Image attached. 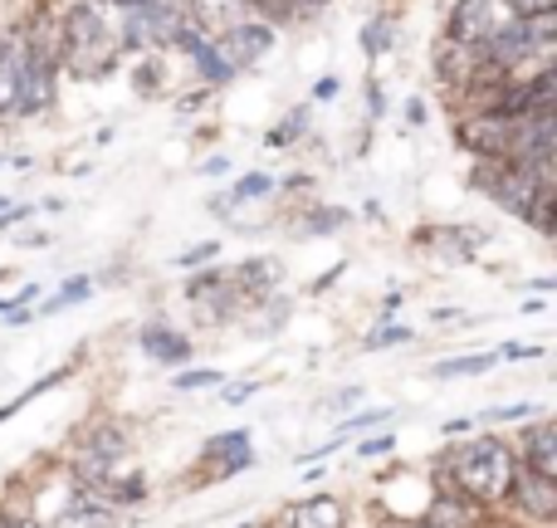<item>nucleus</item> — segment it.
<instances>
[{"instance_id":"nucleus-34","label":"nucleus","mask_w":557,"mask_h":528,"mask_svg":"<svg viewBox=\"0 0 557 528\" xmlns=\"http://www.w3.org/2000/svg\"><path fill=\"white\" fill-rule=\"evenodd\" d=\"M327 406H333V412H352V406H362V386H343Z\"/></svg>"},{"instance_id":"nucleus-31","label":"nucleus","mask_w":557,"mask_h":528,"mask_svg":"<svg viewBox=\"0 0 557 528\" xmlns=\"http://www.w3.org/2000/svg\"><path fill=\"white\" fill-rule=\"evenodd\" d=\"M39 216V206H0V231H15V225H25V221H35Z\"/></svg>"},{"instance_id":"nucleus-40","label":"nucleus","mask_w":557,"mask_h":528,"mask_svg":"<svg viewBox=\"0 0 557 528\" xmlns=\"http://www.w3.org/2000/svg\"><path fill=\"white\" fill-rule=\"evenodd\" d=\"M5 528H49V524L35 519V514H5Z\"/></svg>"},{"instance_id":"nucleus-14","label":"nucleus","mask_w":557,"mask_h":528,"mask_svg":"<svg viewBox=\"0 0 557 528\" xmlns=\"http://www.w3.org/2000/svg\"><path fill=\"white\" fill-rule=\"evenodd\" d=\"M186 59H191L196 74H201V88H225V84H235V74H240V69L231 64V54L221 49V39H201Z\"/></svg>"},{"instance_id":"nucleus-10","label":"nucleus","mask_w":557,"mask_h":528,"mask_svg":"<svg viewBox=\"0 0 557 528\" xmlns=\"http://www.w3.org/2000/svg\"><path fill=\"white\" fill-rule=\"evenodd\" d=\"M201 461H221V465H215V480H231V475L250 470V465H255L250 431H225V435H211V441L201 445Z\"/></svg>"},{"instance_id":"nucleus-43","label":"nucleus","mask_w":557,"mask_h":528,"mask_svg":"<svg viewBox=\"0 0 557 528\" xmlns=\"http://www.w3.org/2000/svg\"><path fill=\"white\" fill-rule=\"evenodd\" d=\"M529 288H533V294H553L557 279H529Z\"/></svg>"},{"instance_id":"nucleus-21","label":"nucleus","mask_w":557,"mask_h":528,"mask_svg":"<svg viewBox=\"0 0 557 528\" xmlns=\"http://www.w3.org/2000/svg\"><path fill=\"white\" fill-rule=\"evenodd\" d=\"M250 5V15L255 20H264V25H274V29H288V25H298V5L294 0H245Z\"/></svg>"},{"instance_id":"nucleus-1","label":"nucleus","mask_w":557,"mask_h":528,"mask_svg":"<svg viewBox=\"0 0 557 528\" xmlns=\"http://www.w3.org/2000/svg\"><path fill=\"white\" fill-rule=\"evenodd\" d=\"M54 54H59V69H69L74 78L103 84L117 69L123 49H117V29L108 25L103 10H98L94 0H74L54 29Z\"/></svg>"},{"instance_id":"nucleus-3","label":"nucleus","mask_w":557,"mask_h":528,"mask_svg":"<svg viewBox=\"0 0 557 528\" xmlns=\"http://www.w3.org/2000/svg\"><path fill=\"white\" fill-rule=\"evenodd\" d=\"M513 20H519V10L509 0H455L450 20H445V39L450 45H490Z\"/></svg>"},{"instance_id":"nucleus-19","label":"nucleus","mask_w":557,"mask_h":528,"mask_svg":"<svg viewBox=\"0 0 557 528\" xmlns=\"http://www.w3.org/2000/svg\"><path fill=\"white\" fill-rule=\"evenodd\" d=\"M392 39H396L392 15H372V20H362V35H357V45H362V54H367V59H382L386 49H392Z\"/></svg>"},{"instance_id":"nucleus-29","label":"nucleus","mask_w":557,"mask_h":528,"mask_svg":"<svg viewBox=\"0 0 557 528\" xmlns=\"http://www.w3.org/2000/svg\"><path fill=\"white\" fill-rule=\"evenodd\" d=\"M533 416H539V406L519 402V406H490L480 421H533Z\"/></svg>"},{"instance_id":"nucleus-32","label":"nucleus","mask_w":557,"mask_h":528,"mask_svg":"<svg viewBox=\"0 0 557 528\" xmlns=\"http://www.w3.org/2000/svg\"><path fill=\"white\" fill-rule=\"evenodd\" d=\"M337 94H343V78H337V74H323L313 88H308V98H313V103H333Z\"/></svg>"},{"instance_id":"nucleus-39","label":"nucleus","mask_w":557,"mask_h":528,"mask_svg":"<svg viewBox=\"0 0 557 528\" xmlns=\"http://www.w3.org/2000/svg\"><path fill=\"white\" fill-rule=\"evenodd\" d=\"M367 108H372V118H382V113H386V98H382V84H376V78L367 84Z\"/></svg>"},{"instance_id":"nucleus-23","label":"nucleus","mask_w":557,"mask_h":528,"mask_svg":"<svg viewBox=\"0 0 557 528\" xmlns=\"http://www.w3.org/2000/svg\"><path fill=\"white\" fill-rule=\"evenodd\" d=\"M264 196H274V176H264V172H245L240 182L231 186V201L240 206V201H264Z\"/></svg>"},{"instance_id":"nucleus-25","label":"nucleus","mask_w":557,"mask_h":528,"mask_svg":"<svg viewBox=\"0 0 557 528\" xmlns=\"http://www.w3.org/2000/svg\"><path fill=\"white\" fill-rule=\"evenodd\" d=\"M172 386L176 392H206V386H225V372H215V367H191V372H176Z\"/></svg>"},{"instance_id":"nucleus-24","label":"nucleus","mask_w":557,"mask_h":528,"mask_svg":"<svg viewBox=\"0 0 557 528\" xmlns=\"http://www.w3.org/2000/svg\"><path fill=\"white\" fill-rule=\"evenodd\" d=\"M396 343H411V328H406V323H392V318H382V328H372V333L362 337L367 353H382V347H396Z\"/></svg>"},{"instance_id":"nucleus-15","label":"nucleus","mask_w":557,"mask_h":528,"mask_svg":"<svg viewBox=\"0 0 557 528\" xmlns=\"http://www.w3.org/2000/svg\"><path fill=\"white\" fill-rule=\"evenodd\" d=\"M425 524H435V528H480V504L465 500V494H455V490H445V494H435Z\"/></svg>"},{"instance_id":"nucleus-6","label":"nucleus","mask_w":557,"mask_h":528,"mask_svg":"<svg viewBox=\"0 0 557 528\" xmlns=\"http://www.w3.org/2000/svg\"><path fill=\"white\" fill-rule=\"evenodd\" d=\"M509 500L519 504V514L533 524L557 519V480H548V475H533L519 465V470H513V484H509Z\"/></svg>"},{"instance_id":"nucleus-36","label":"nucleus","mask_w":557,"mask_h":528,"mask_svg":"<svg viewBox=\"0 0 557 528\" xmlns=\"http://www.w3.org/2000/svg\"><path fill=\"white\" fill-rule=\"evenodd\" d=\"M343 274H347V260H337L327 274H318L313 284H308V294H323V288H333V279H343Z\"/></svg>"},{"instance_id":"nucleus-27","label":"nucleus","mask_w":557,"mask_h":528,"mask_svg":"<svg viewBox=\"0 0 557 528\" xmlns=\"http://www.w3.org/2000/svg\"><path fill=\"white\" fill-rule=\"evenodd\" d=\"M211 260H221V241H201V245H191V250L176 255V265H182V269H201Z\"/></svg>"},{"instance_id":"nucleus-41","label":"nucleus","mask_w":557,"mask_h":528,"mask_svg":"<svg viewBox=\"0 0 557 528\" xmlns=\"http://www.w3.org/2000/svg\"><path fill=\"white\" fill-rule=\"evenodd\" d=\"M294 5H298V15H304V20H313V15H323L333 0H294Z\"/></svg>"},{"instance_id":"nucleus-45","label":"nucleus","mask_w":557,"mask_h":528,"mask_svg":"<svg viewBox=\"0 0 557 528\" xmlns=\"http://www.w3.org/2000/svg\"><path fill=\"white\" fill-rule=\"evenodd\" d=\"M143 5H152V0H113V10H143Z\"/></svg>"},{"instance_id":"nucleus-13","label":"nucleus","mask_w":557,"mask_h":528,"mask_svg":"<svg viewBox=\"0 0 557 528\" xmlns=\"http://www.w3.org/2000/svg\"><path fill=\"white\" fill-rule=\"evenodd\" d=\"M49 528H117V509L108 500H98L94 490H74V500L64 504V514Z\"/></svg>"},{"instance_id":"nucleus-7","label":"nucleus","mask_w":557,"mask_h":528,"mask_svg":"<svg viewBox=\"0 0 557 528\" xmlns=\"http://www.w3.org/2000/svg\"><path fill=\"white\" fill-rule=\"evenodd\" d=\"M182 5H186V20H191L206 39H225L235 25L250 20V5H245V0H182Z\"/></svg>"},{"instance_id":"nucleus-16","label":"nucleus","mask_w":557,"mask_h":528,"mask_svg":"<svg viewBox=\"0 0 557 528\" xmlns=\"http://www.w3.org/2000/svg\"><path fill=\"white\" fill-rule=\"evenodd\" d=\"M288 528H347L343 504H337L333 494H313V500H304L294 514H288Z\"/></svg>"},{"instance_id":"nucleus-30","label":"nucleus","mask_w":557,"mask_h":528,"mask_svg":"<svg viewBox=\"0 0 557 528\" xmlns=\"http://www.w3.org/2000/svg\"><path fill=\"white\" fill-rule=\"evenodd\" d=\"M392 421V412H357V416H347L343 426H337V435H347V431H372V426H386Z\"/></svg>"},{"instance_id":"nucleus-48","label":"nucleus","mask_w":557,"mask_h":528,"mask_svg":"<svg viewBox=\"0 0 557 528\" xmlns=\"http://www.w3.org/2000/svg\"><path fill=\"white\" fill-rule=\"evenodd\" d=\"M0 206H5V196H0Z\"/></svg>"},{"instance_id":"nucleus-8","label":"nucleus","mask_w":557,"mask_h":528,"mask_svg":"<svg viewBox=\"0 0 557 528\" xmlns=\"http://www.w3.org/2000/svg\"><path fill=\"white\" fill-rule=\"evenodd\" d=\"M274 39H278V29L250 15L245 25H235L231 35L221 39V49L231 54V64H235V69H255V64H260V59L274 49Z\"/></svg>"},{"instance_id":"nucleus-26","label":"nucleus","mask_w":557,"mask_h":528,"mask_svg":"<svg viewBox=\"0 0 557 528\" xmlns=\"http://www.w3.org/2000/svg\"><path fill=\"white\" fill-rule=\"evenodd\" d=\"M352 221V216L343 211V206H313L304 221V231H343V225Z\"/></svg>"},{"instance_id":"nucleus-9","label":"nucleus","mask_w":557,"mask_h":528,"mask_svg":"<svg viewBox=\"0 0 557 528\" xmlns=\"http://www.w3.org/2000/svg\"><path fill=\"white\" fill-rule=\"evenodd\" d=\"M137 343H143V353L152 357V363H162V367H182V363H191V353H196V343L186 333H176L172 323H162V318H152V323H143V333H137Z\"/></svg>"},{"instance_id":"nucleus-17","label":"nucleus","mask_w":557,"mask_h":528,"mask_svg":"<svg viewBox=\"0 0 557 528\" xmlns=\"http://www.w3.org/2000/svg\"><path fill=\"white\" fill-rule=\"evenodd\" d=\"M494 363H499V353H465V357H450V363H435L431 377H435V382H455V377H484Z\"/></svg>"},{"instance_id":"nucleus-11","label":"nucleus","mask_w":557,"mask_h":528,"mask_svg":"<svg viewBox=\"0 0 557 528\" xmlns=\"http://www.w3.org/2000/svg\"><path fill=\"white\" fill-rule=\"evenodd\" d=\"M284 274V265L274 255H255V260H240L231 269V294L235 298H274V284Z\"/></svg>"},{"instance_id":"nucleus-20","label":"nucleus","mask_w":557,"mask_h":528,"mask_svg":"<svg viewBox=\"0 0 557 528\" xmlns=\"http://www.w3.org/2000/svg\"><path fill=\"white\" fill-rule=\"evenodd\" d=\"M166 84V59L162 54H137V69H133V88L143 98H157Z\"/></svg>"},{"instance_id":"nucleus-2","label":"nucleus","mask_w":557,"mask_h":528,"mask_svg":"<svg viewBox=\"0 0 557 528\" xmlns=\"http://www.w3.org/2000/svg\"><path fill=\"white\" fill-rule=\"evenodd\" d=\"M513 470H519V455L513 445L494 441V435H480V441H465L445 455V480H450L455 494L484 504H504L509 500V484H513Z\"/></svg>"},{"instance_id":"nucleus-44","label":"nucleus","mask_w":557,"mask_h":528,"mask_svg":"<svg viewBox=\"0 0 557 528\" xmlns=\"http://www.w3.org/2000/svg\"><path fill=\"white\" fill-rule=\"evenodd\" d=\"M474 421H445V435H465Z\"/></svg>"},{"instance_id":"nucleus-4","label":"nucleus","mask_w":557,"mask_h":528,"mask_svg":"<svg viewBox=\"0 0 557 528\" xmlns=\"http://www.w3.org/2000/svg\"><path fill=\"white\" fill-rule=\"evenodd\" d=\"M127 445H133V435H127L123 426H98V431H88L84 445H78V455H74L78 490H98L103 480H113V470L127 455Z\"/></svg>"},{"instance_id":"nucleus-5","label":"nucleus","mask_w":557,"mask_h":528,"mask_svg":"<svg viewBox=\"0 0 557 528\" xmlns=\"http://www.w3.org/2000/svg\"><path fill=\"white\" fill-rule=\"evenodd\" d=\"M513 123H519V118L490 113V108H474L470 118H460L455 143H460L465 152H474L480 162H504V157H509V147H513Z\"/></svg>"},{"instance_id":"nucleus-22","label":"nucleus","mask_w":557,"mask_h":528,"mask_svg":"<svg viewBox=\"0 0 557 528\" xmlns=\"http://www.w3.org/2000/svg\"><path fill=\"white\" fill-rule=\"evenodd\" d=\"M84 298H94V279H88V274H74V279H64V288H59V294L45 298V314H64V308L84 304Z\"/></svg>"},{"instance_id":"nucleus-18","label":"nucleus","mask_w":557,"mask_h":528,"mask_svg":"<svg viewBox=\"0 0 557 528\" xmlns=\"http://www.w3.org/2000/svg\"><path fill=\"white\" fill-rule=\"evenodd\" d=\"M308 118H313V108H308V103L288 108V113L278 118L270 133H264V143H270V147H294V143H304V137H308Z\"/></svg>"},{"instance_id":"nucleus-37","label":"nucleus","mask_w":557,"mask_h":528,"mask_svg":"<svg viewBox=\"0 0 557 528\" xmlns=\"http://www.w3.org/2000/svg\"><path fill=\"white\" fill-rule=\"evenodd\" d=\"M519 15H543V10H557V0H509Z\"/></svg>"},{"instance_id":"nucleus-33","label":"nucleus","mask_w":557,"mask_h":528,"mask_svg":"<svg viewBox=\"0 0 557 528\" xmlns=\"http://www.w3.org/2000/svg\"><path fill=\"white\" fill-rule=\"evenodd\" d=\"M255 392H260V382H231V386L221 392V402H225V406H245Z\"/></svg>"},{"instance_id":"nucleus-46","label":"nucleus","mask_w":557,"mask_h":528,"mask_svg":"<svg viewBox=\"0 0 557 528\" xmlns=\"http://www.w3.org/2000/svg\"><path fill=\"white\" fill-rule=\"evenodd\" d=\"M396 528H435V524H396Z\"/></svg>"},{"instance_id":"nucleus-12","label":"nucleus","mask_w":557,"mask_h":528,"mask_svg":"<svg viewBox=\"0 0 557 528\" xmlns=\"http://www.w3.org/2000/svg\"><path fill=\"white\" fill-rule=\"evenodd\" d=\"M519 465L533 470V475L557 480V426L553 421H539L519 435Z\"/></svg>"},{"instance_id":"nucleus-38","label":"nucleus","mask_w":557,"mask_h":528,"mask_svg":"<svg viewBox=\"0 0 557 528\" xmlns=\"http://www.w3.org/2000/svg\"><path fill=\"white\" fill-rule=\"evenodd\" d=\"M499 357H543V347L539 343H509V347H499Z\"/></svg>"},{"instance_id":"nucleus-42","label":"nucleus","mask_w":557,"mask_h":528,"mask_svg":"<svg viewBox=\"0 0 557 528\" xmlns=\"http://www.w3.org/2000/svg\"><path fill=\"white\" fill-rule=\"evenodd\" d=\"M406 123H411V127L425 123V103H421V98H411V103H406Z\"/></svg>"},{"instance_id":"nucleus-35","label":"nucleus","mask_w":557,"mask_h":528,"mask_svg":"<svg viewBox=\"0 0 557 528\" xmlns=\"http://www.w3.org/2000/svg\"><path fill=\"white\" fill-rule=\"evenodd\" d=\"M201 172L221 182V176H231V172H235V162H231V157H221V152H215V157H206V162H201Z\"/></svg>"},{"instance_id":"nucleus-47","label":"nucleus","mask_w":557,"mask_h":528,"mask_svg":"<svg viewBox=\"0 0 557 528\" xmlns=\"http://www.w3.org/2000/svg\"><path fill=\"white\" fill-rule=\"evenodd\" d=\"M0 528H5V509H0Z\"/></svg>"},{"instance_id":"nucleus-28","label":"nucleus","mask_w":557,"mask_h":528,"mask_svg":"<svg viewBox=\"0 0 557 528\" xmlns=\"http://www.w3.org/2000/svg\"><path fill=\"white\" fill-rule=\"evenodd\" d=\"M392 451H396L392 431H376V435H367V441H357V455H362V461H376V455H392Z\"/></svg>"}]
</instances>
